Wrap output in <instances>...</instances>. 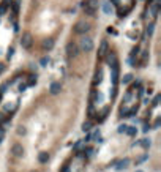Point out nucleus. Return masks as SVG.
Masks as SVG:
<instances>
[{
  "mask_svg": "<svg viewBox=\"0 0 161 172\" xmlns=\"http://www.w3.org/2000/svg\"><path fill=\"white\" fill-rule=\"evenodd\" d=\"M103 11H104L106 14H111V13H112V6H111L109 2H104V3H103Z\"/></svg>",
  "mask_w": 161,
  "mask_h": 172,
  "instance_id": "obj_17",
  "label": "nucleus"
},
{
  "mask_svg": "<svg viewBox=\"0 0 161 172\" xmlns=\"http://www.w3.org/2000/svg\"><path fill=\"white\" fill-rule=\"evenodd\" d=\"M8 2L11 3V0H3V2L0 3V16L6 13V8H8Z\"/></svg>",
  "mask_w": 161,
  "mask_h": 172,
  "instance_id": "obj_13",
  "label": "nucleus"
},
{
  "mask_svg": "<svg viewBox=\"0 0 161 172\" xmlns=\"http://www.w3.org/2000/svg\"><path fill=\"white\" fill-rule=\"evenodd\" d=\"M107 59H106V62H107V65L109 66H112V65H115V63H119L117 62V57H115V54H107Z\"/></svg>",
  "mask_w": 161,
  "mask_h": 172,
  "instance_id": "obj_12",
  "label": "nucleus"
},
{
  "mask_svg": "<svg viewBox=\"0 0 161 172\" xmlns=\"http://www.w3.org/2000/svg\"><path fill=\"white\" fill-rule=\"evenodd\" d=\"M136 172H142V171H136Z\"/></svg>",
  "mask_w": 161,
  "mask_h": 172,
  "instance_id": "obj_33",
  "label": "nucleus"
},
{
  "mask_svg": "<svg viewBox=\"0 0 161 172\" xmlns=\"http://www.w3.org/2000/svg\"><path fill=\"white\" fill-rule=\"evenodd\" d=\"M2 96H3V93H2V92H0V100H2Z\"/></svg>",
  "mask_w": 161,
  "mask_h": 172,
  "instance_id": "obj_31",
  "label": "nucleus"
},
{
  "mask_svg": "<svg viewBox=\"0 0 161 172\" xmlns=\"http://www.w3.org/2000/svg\"><path fill=\"white\" fill-rule=\"evenodd\" d=\"M48 62H49V59H48V57L41 59V65H43V66H46V65H48Z\"/></svg>",
  "mask_w": 161,
  "mask_h": 172,
  "instance_id": "obj_24",
  "label": "nucleus"
},
{
  "mask_svg": "<svg viewBox=\"0 0 161 172\" xmlns=\"http://www.w3.org/2000/svg\"><path fill=\"white\" fill-rule=\"evenodd\" d=\"M54 48V40L52 38H49V40H44L43 41V49H46V51H51Z\"/></svg>",
  "mask_w": 161,
  "mask_h": 172,
  "instance_id": "obj_11",
  "label": "nucleus"
},
{
  "mask_svg": "<svg viewBox=\"0 0 161 172\" xmlns=\"http://www.w3.org/2000/svg\"><path fill=\"white\" fill-rule=\"evenodd\" d=\"M18 134H19V136H25V134H27L25 128L24 126H18Z\"/></svg>",
  "mask_w": 161,
  "mask_h": 172,
  "instance_id": "obj_21",
  "label": "nucleus"
},
{
  "mask_svg": "<svg viewBox=\"0 0 161 172\" xmlns=\"http://www.w3.org/2000/svg\"><path fill=\"white\" fill-rule=\"evenodd\" d=\"M48 160H49V153L48 152H41L38 156V161L40 163H48Z\"/></svg>",
  "mask_w": 161,
  "mask_h": 172,
  "instance_id": "obj_14",
  "label": "nucleus"
},
{
  "mask_svg": "<svg viewBox=\"0 0 161 172\" xmlns=\"http://www.w3.org/2000/svg\"><path fill=\"white\" fill-rule=\"evenodd\" d=\"M0 136H3V128L0 126Z\"/></svg>",
  "mask_w": 161,
  "mask_h": 172,
  "instance_id": "obj_30",
  "label": "nucleus"
},
{
  "mask_svg": "<svg viewBox=\"0 0 161 172\" xmlns=\"http://www.w3.org/2000/svg\"><path fill=\"white\" fill-rule=\"evenodd\" d=\"M60 90H62V84L60 82H52L51 85H49V93H51V95H59Z\"/></svg>",
  "mask_w": 161,
  "mask_h": 172,
  "instance_id": "obj_7",
  "label": "nucleus"
},
{
  "mask_svg": "<svg viewBox=\"0 0 161 172\" xmlns=\"http://www.w3.org/2000/svg\"><path fill=\"white\" fill-rule=\"evenodd\" d=\"M93 40L90 36H82V40L79 41V49L84 51V52H92L93 51Z\"/></svg>",
  "mask_w": 161,
  "mask_h": 172,
  "instance_id": "obj_3",
  "label": "nucleus"
},
{
  "mask_svg": "<svg viewBox=\"0 0 161 172\" xmlns=\"http://www.w3.org/2000/svg\"><path fill=\"white\" fill-rule=\"evenodd\" d=\"M11 153H13V156L21 158L22 155H24V147H22V144H14V145L11 147Z\"/></svg>",
  "mask_w": 161,
  "mask_h": 172,
  "instance_id": "obj_6",
  "label": "nucleus"
},
{
  "mask_svg": "<svg viewBox=\"0 0 161 172\" xmlns=\"http://www.w3.org/2000/svg\"><path fill=\"white\" fill-rule=\"evenodd\" d=\"M107 48H109L107 41H101V44H100V49H98V57H100V59H104V57H106Z\"/></svg>",
  "mask_w": 161,
  "mask_h": 172,
  "instance_id": "obj_8",
  "label": "nucleus"
},
{
  "mask_svg": "<svg viewBox=\"0 0 161 172\" xmlns=\"http://www.w3.org/2000/svg\"><path fill=\"white\" fill-rule=\"evenodd\" d=\"M128 136H131V137H134L136 136V133H137V130H136V126H126V131H125Z\"/></svg>",
  "mask_w": 161,
  "mask_h": 172,
  "instance_id": "obj_16",
  "label": "nucleus"
},
{
  "mask_svg": "<svg viewBox=\"0 0 161 172\" xmlns=\"http://www.w3.org/2000/svg\"><path fill=\"white\" fill-rule=\"evenodd\" d=\"M2 139H3V136H0V142H2Z\"/></svg>",
  "mask_w": 161,
  "mask_h": 172,
  "instance_id": "obj_32",
  "label": "nucleus"
},
{
  "mask_svg": "<svg viewBox=\"0 0 161 172\" xmlns=\"http://www.w3.org/2000/svg\"><path fill=\"white\" fill-rule=\"evenodd\" d=\"M153 29H155V24H153V22H152V24H149V27H147V35H152V33H153Z\"/></svg>",
  "mask_w": 161,
  "mask_h": 172,
  "instance_id": "obj_20",
  "label": "nucleus"
},
{
  "mask_svg": "<svg viewBox=\"0 0 161 172\" xmlns=\"http://www.w3.org/2000/svg\"><path fill=\"white\" fill-rule=\"evenodd\" d=\"M128 166H130V160H128V158H125V160L119 161V163L115 164V169L117 171H123V169H126Z\"/></svg>",
  "mask_w": 161,
  "mask_h": 172,
  "instance_id": "obj_10",
  "label": "nucleus"
},
{
  "mask_svg": "<svg viewBox=\"0 0 161 172\" xmlns=\"http://www.w3.org/2000/svg\"><path fill=\"white\" fill-rule=\"evenodd\" d=\"M3 71H5V65H3V63H0V74H2Z\"/></svg>",
  "mask_w": 161,
  "mask_h": 172,
  "instance_id": "obj_29",
  "label": "nucleus"
},
{
  "mask_svg": "<svg viewBox=\"0 0 161 172\" xmlns=\"http://www.w3.org/2000/svg\"><path fill=\"white\" fill-rule=\"evenodd\" d=\"M126 126H128V125H120V126H119V133H125Z\"/></svg>",
  "mask_w": 161,
  "mask_h": 172,
  "instance_id": "obj_23",
  "label": "nucleus"
},
{
  "mask_svg": "<svg viewBox=\"0 0 161 172\" xmlns=\"http://www.w3.org/2000/svg\"><path fill=\"white\" fill-rule=\"evenodd\" d=\"M98 8V0H85L82 2V10L87 16H93Z\"/></svg>",
  "mask_w": 161,
  "mask_h": 172,
  "instance_id": "obj_2",
  "label": "nucleus"
},
{
  "mask_svg": "<svg viewBox=\"0 0 161 172\" xmlns=\"http://www.w3.org/2000/svg\"><path fill=\"white\" fill-rule=\"evenodd\" d=\"M158 103H160V95H156L155 100H153V106H158Z\"/></svg>",
  "mask_w": 161,
  "mask_h": 172,
  "instance_id": "obj_25",
  "label": "nucleus"
},
{
  "mask_svg": "<svg viewBox=\"0 0 161 172\" xmlns=\"http://www.w3.org/2000/svg\"><path fill=\"white\" fill-rule=\"evenodd\" d=\"M13 52H14V49L11 48V49L8 51V55H6V57H8V59H11V57H13Z\"/></svg>",
  "mask_w": 161,
  "mask_h": 172,
  "instance_id": "obj_27",
  "label": "nucleus"
},
{
  "mask_svg": "<svg viewBox=\"0 0 161 172\" xmlns=\"http://www.w3.org/2000/svg\"><path fill=\"white\" fill-rule=\"evenodd\" d=\"M93 128V123L92 122H84L82 123V131L84 133H90V130Z\"/></svg>",
  "mask_w": 161,
  "mask_h": 172,
  "instance_id": "obj_15",
  "label": "nucleus"
},
{
  "mask_svg": "<svg viewBox=\"0 0 161 172\" xmlns=\"http://www.w3.org/2000/svg\"><path fill=\"white\" fill-rule=\"evenodd\" d=\"M32 43H33V36L30 35L29 32H24V33H22V36H21V44H22V48H24V49H30V48H32Z\"/></svg>",
  "mask_w": 161,
  "mask_h": 172,
  "instance_id": "obj_4",
  "label": "nucleus"
},
{
  "mask_svg": "<svg viewBox=\"0 0 161 172\" xmlns=\"http://www.w3.org/2000/svg\"><path fill=\"white\" fill-rule=\"evenodd\" d=\"M79 54V46L76 44V43H68L66 44V55L68 57H76Z\"/></svg>",
  "mask_w": 161,
  "mask_h": 172,
  "instance_id": "obj_5",
  "label": "nucleus"
},
{
  "mask_svg": "<svg viewBox=\"0 0 161 172\" xmlns=\"http://www.w3.org/2000/svg\"><path fill=\"white\" fill-rule=\"evenodd\" d=\"M141 145H142L144 148H149L150 147V141L149 139H142V141H141Z\"/></svg>",
  "mask_w": 161,
  "mask_h": 172,
  "instance_id": "obj_22",
  "label": "nucleus"
},
{
  "mask_svg": "<svg viewBox=\"0 0 161 172\" xmlns=\"http://www.w3.org/2000/svg\"><path fill=\"white\" fill-rule=\"evenodd\" d=\"M19 5H21L19 0H16V2L13 3V13H14V14H18V13H19Z\"/></svg>",
  "mask_w": 161,
  "mask_h": 172,
  "instance_id": "obj_19",
  "label": "nucleus"
},
{
  "mask_svg": "<svg viewBox=\"0 0 161 172\" xmlns=\"http://www.w3.org/2000/svg\"><path fill=\"white\" fill-rule=\"evenodd\" d=\"M147 160V155H142V158H141L139 161H137V164H141V163H144V161Z\"/></svg>",
  "mask_w": 161,
  "mask_h": 172,
  "instance_id": "obj_26",
  "label": "nucleus"
},
{
  "mask_svg": "<svg viewBox=\"0 0 161 172\" xmlns=\"http://www.w3.org/2000/svg\"><path fill=\"white\" fill-rule=\"evenodd\" d=\"M92 29V25H90L89 21H85V19H80V21H78L74 24V33H78V35H85L89 30Z\"/></svg>",
  "mask_w": 161,
  "mask_h": 172,
  "instance_id": "obj_1",
  "label": "nucleus"
},
{
  "mask_svg": "<svg viewBox=\"0 0 161 172\" xmlns=\"http://www.w3.org/2000/svg\"><path fill=\"white\" fill-rule=\"evenodd\" d=\"M149 8H150V16L155 18V16L158 14V11H160V0H155L152 5H149Z\"/></svg>",
  "mask_w": 161,
  "mask_h": 172,
  "instance_id": "obj_9",
  "label": "nucleus"
},
{
  "mask_svg": "<svg viewBox=\"0 0 161 172\" xmlns=\"http://www.w3.org/2000/svg\"><path fill=\"white\" fill-rule=\"evenodd\" d=\"M25 84H21V85H19V92H24V90H25Z\"/></svg>",
  "mask_w": 161,
  "mask_h": 172,
  "instance_id": "obj_28",
  "label": "nucleus"
},
{
  "mask_svg": "<svg viewBox=\"0 0 161 172\" xmlns=\"http://www.w3.org/2000/svg\"><path fill=\"white\" fill-rule=\"evenodd\" d=\"M131 81H133V74H125V76H123V79H122V82L123 84H130V82H131Z\"/></svg>",
  "mask_w": 161,
  "mask_h": 172,
  "instance_id": "obj_18",
  "label": "nucleus"
}]
</instances>
